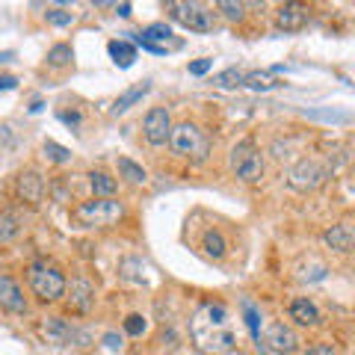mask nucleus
<instances>
[{
	"instance_id": "1",
	"label": "nucleus",
	"mask_w": 355,
	"mask_h": 355,
	"mask_svg": "<svg viewBox=\"0 0 355 355\" xmlns=\"http://www.w3.org/2000/svg\"><path fill=\"white\" fill-rule=\"evenodd\" d=\"M190 338L198 352L205 355H231L237 349V335L231 329L228 308L219 302L202 305L190 320Z\"/></svg>"
},
{
	"instance_id": "34",
	"label": "nucleus",
	"mask_w": 355,
	"mask_h": 355,
	"mask_svg": "<svg viewBox=\"0 0 355 355\" xmlns=\"http://www.w3.org/2000/svg\"><path fill=\"white\" fill-rule=\"evenodd\" d=\"M60 119L65 121V125H71V128H77V125H80V113H74V110H71V113H69V110H62V113H60Z\"/></svg>"
},
{
	"instance_id": "3",
	"label": "nucleus",
	"mask_w": 355,
	"mask_h": 355,
	"mask_svg": "<svg viewBox=\"0 0 355 355\" xmlns=\"http://www.w3.org/2000/svg\"><path fill=\"white\" fill-rule=\"evenodd\" d=\"M169 18L175 24H181L184 30H193V33H210L216 27V12L198 0H169L163 6Z\"/></svg>"
},
{
	"instance_id": "17",
	"label": "nucleus",
	"mask_w": 355,
	"mask_h": 355,
	"mask_svg": "<svg viewBox=\"0 0 355 355\" xmlns=\"http://www.w3.org/2000/svg\"><path fill=\"white\" fill-rule=\"evenodd\" d=\"M151 92V83L148 80H142V83H137V86H130V89H125V92H121L119 98H116V104H113V110H110V113L113 116H121V113H128V110L137 104V101H142V98H146Z\"/></svg>"
},
{
	"instance_id": "6",
	"label": "nucleus",
	"mask_w": 355,
	"mask_h": 355,
	"mask_svg": "<svg viewBox=\"0 0 355 355\" xmlns=\"http://www.w3.org/2000/svg\"><path fill=\"white\" fill-rule=\"evenodd\" d=\"M329 178H331V169L323 160L302 157L299 163L291 166V172H287V187L296 193H314L329 181Z\"/></svg>"
},
{
	"instance_id": "24",
	"label": "nucleus",
	"mask_w": 355,
	"mask_h": 355,
	"mask_svg": "<svg viewBox=\"0 0 355 355\" xmlns=\"http://www.w3.org/2000/svg\"><path fill=\"white\" fill-rule=\"evenodd\" d=\"M243 80H246V71H243V69H225V71H219L214 77V86H219V89H237V86H243Z\"/></svg>"
},
{
	"instance_id": "27",
	"label": "nucleus",
	"mask_w": 355,
	"mask_h": 355,
	"mask_svg": "<svg viewBox=\"0 0 355 355\" xmlns=\"http://www.w3.org/2000/svg\"><path fill=\"white\" fill-rule=\"evenodd\" d=\"M44 18H48V24H53V27H69V24H74V12H71L69 6H53V9L44 12Z\"/></svg>"
},
{
	"instance_id": "26",
	"label": "nucleus",
	"mask_w": 355,
	"mask_h": 355,
	"mask_svg": "<svg viewBox=\"0 0 355 355\" xmlns=\"http://www.w3.org/2000/svg\"><path fill=\"white\" fill-rule=\"evenodd\" d=\"M202 249L210 254V258H222V254H225V237L219 234V231H207V234L202 237Z\"/></svg>"
},
{
	"instance_id": "5",
	"label": "nucleus",
	"mask_w": 355,
	"mask_h": 355,
	"mask_svg": "<svg viewBox=\"0 0 355 355\" xmlns=\"http://www.w3.org/2000/svg\"><path fill=\"white\" fill-rule=\"evenodd\" d=\"M169 146L175 154H181V157L202 163L210 151V139L202 128L193 125V121H181V125H175L169 130Z\"/></svg>"
},
{
	"instance_id": "37",
	"label": "nucleus",
	"mask_w": 355,
	"mask_h": 355,
	"mask_svg": "<svg viewBox=\"0 0 355 355\" xmlns=\"http://www.w3.org/2000/svg\"><path fill=\"white\" fill-rule=\"evenodd\" d=\"M130 9H133L130 3H116V12H119L121 18H128V15H130Z\"/></svg>"
},
{
	"instance_id": "36",
	"label": "nucleus",
	"mask_w": 355,
	"mask_h": 355,
	"mask_svg": "<svg viewBox=\"0 0 355 355\" xmlns=\"http://www.w3.org/2000/svg\"><path fill=\"white\" fill-rule=\"evenodd\" d=\"M15 86H18L15 77H0V92H6V89H15Z\"/></svg>"
},
{
	"instance_id": "21",
	"label": "nucleus",
	"mask_w": 355,
	"mask_h": 355,
	"mask_svg": "<svg viewBox=\"0 0 355 355\" xmlns=\"http://www.w3.org/2000/svg\"><path fill=\"white\" fill-rule=\"evenodd\" d=\"M89 187H92V193L98 198H113L119 190V181L110 178L107 172H89Z\"/></svg>"
},
{
	"instance_id": "25",
	"label": "nucleus",
	"mask_w": 355,
	"mask_h": 355,
	"mask_svg": "<svg viewBox=\"0 0 355 355\" xmlns=\"http://www.w3.org/2000/svg\"><path fill=\"white\" fill-rule=\"evenodd\" d=\"M71 60H74L71 44H53V48L48 51V65H51V69H62V65H71Z\"/></svg>"
},
{
	"instance_id": "28",
	"label": "nucleus",
	"mask_w": 355,
	"mask_h": 355,
	"mask_svg": "<svg viewBox=\"0 0 355 355\" xmlns=\"http://www.w3.org/2000/svg\"><path fill=\"white\" fill-rule=\"evenodd\" d=\"M44 157H48L51 163H71V151L65 148V146H60V142H53V139H48L44 142Z\"/></svg>"
},
{
	"instance_id": "4",
	"label": "nucleus",
	"mask_w": 355,
	"mask_h": 355,
	"mask_svg": "<svg viewBox=\"0 0 355 355\" xmlns=\"http://www.w3.org/2000/svg\"><path fill=\"white\" fill-rule=\"evenodd\" d=\"M125 216V205L116 198H92V202H80L71 210V219L80 228H107Z\"/></svg>"
},
{
	"instance_id": "7",
	"label": "nucleus",
	"mask_w": 355,
	"mask_h": 355,
	"mask_svg": "<svg viewBox=\"0 0 355 355\" xmlns=\"http://www.w3.org/2000/svg\"><path fill=\"white\" fill-rule=\"evenodd\" d=\"M231 172L246 184H258L263 178V154L252 139H243L231 148Z\"/></svg>"
},
{
	"instance_id": "20",
	"label": "nucleus",
	"mask_w": 355,
	"mask_h": 355,
	"mask_svg": "<svg viewBox=\"0 0 355 355\" xmlns=\"http://www.w3.org/2000/svg\"><path fill=\"white\" fill-rule=\"evenodd\" d=\"M137 39L154 44V48H166L163 42H169V39H172V27L166 24V21H157V24H148L142 33H137Z\"/></svg>"
},
{
	"instance_id": "19",
	"label": "nucleus",
	"mask_w": 355,
	"mask_h": 355,
	"mask_svg": "<svg viewBox=\"0 0 355 355\" xmlns=\"http://www.w3.org/2000/svg\"><path fill=\"white\" fill-rule=\"evenodd\" d=\"M107 51H110V57H113V62L119 65V69H130L133 60H137V48L125 39H113L107 44Z\"/></svg>"
},
{
	"instance_id": "35",
	"label": "nucleus",
	"mask_w": 355,
	"mask_h": 355,
	"mask_svg": "<svg viewBox=\"0 0 355 355\" xmlns=\"http://www.w3.org/2000/svg\"><path fill=\"white\" fill-rule=\"evenodd\" d=\"M104 343H107L110 349H119L121 347V338L116 335V331H110V335H104Z\"/></svg>"
},
{
	"instance_id": "30",
	"label": "nucleus",
	"mask_w": 355,
	"mask_h": 355,
	"mask_svg": "<svg viewBox=\"0 0 355 355\" xmlns=\"http://www.w3.org/2000/svg\"><path fill=\"white\" fill-rule=\"evenodd\" d=\"M216 9H219V12L225 15L228 21H243V15H246V6H243V3H231V0H222Z\"/></svg>"
},
{
	"instance_id": "12",
	"label": "nucleus",
	"mask_w": 355,
	"mask_h": 355,
	"mask_svg": "<svg viewBox=\"0 0 355 355\" xmlns=\"http://www.w3.org/2000/svg\"><path fill=\"white\" fill-rule=\"evenodd\" d=\"M15 190H18V198H21L24 205L39 207V205H42V198H44V178H42L36 169H27V172H21V175H18Z\"/></svg>"
},
{
	"instance_id": "9",
	"label": "nucleus",
	"mask_w": 355,
	"mask_h": 355,
	"mask_svg": "<svg viewBox=\"0 0 355 355\" xmlns=\"http://www.w3.org/2000/svg\"><path fill=\"white\" fill-rule=\"evenodd\" d=\"M169 130H172V119L163 107L148 110L146 119H142V133H146V139L151 146H166L169 142Z\"/></svg>"
},
{
	"instance_id": "33",
	"label": "nucleus",
	"mask_w": 355,
	"mask_h": 355,
	"mask_svg": "<svg viewBox=\"0 0 355 355\" xmlns=\"http://www.w3.org/2000/svg\"><path fill=\"white\" fill-rule=\"evenodd\" d=\"M305 355H338V349L331 343H314V347L305 349Z\"/></svg>"
},
{
	"instance_id": "15",
	"label": "nucleus",
	"mask_w": 355,
	"mask_h": 355,
	"mask_svg": "<svg viewBox=\"0 0 355 355\" xmlns=\"http://www.w3.org/2000/svg\"><path fill=\"white\" fill-rule=\"evenodd\" d=\"M323 243H326L329 249L347 254V252H352V246H355V228L349 225V222H338V225H331L326 234H323Z\"/></svg>"
},
{
	"instance_id": "13",
	"label": "nucleus",
	"mask_w": 355,
	"mask_h": 355,
	"mask_svg": "<svg viewBox=\"0 0 355 355\" xmlns=\"http://www.w3.org/2000/svg\"><path fill=\"white\" fill-rule=\"evenodd\" d=\"M308 24V9L302 3H282L275 9V27L282 33H296Z\"/></svg>"
},
{
	"instance_id": "31",
	"label": "nucleus",
	"mask_w": 355,
	"mask_h": 355,
	"mask_svg": "<svg viewBox=\"0 0 355 355\" xmlns=\"http://www.w3.org/2000/svg\"><path fill=\"white\" fill-rule=\"evenodd\" d=\"M125 331H128V335H133V338L142 335V331H146V317H142V314H130L125 320Z\"/></svg>"
},
{
	"instance_id": "14",
	"label": "nucleus",
	"mask_w": 355,
	"mask_h": 355,
	"mask_svg": "<svg viewBox=\"0 0 355 355\" xmlns=\"http://www.w3.org/2000/svg\"><path fill=\"white\" fill-rule=\"evenodd\" d=\"M0 308L12 311V314H24V311H27L24 293H21L18 282L9 279V275H0Z\"/></svg>"
},
{
	"instance_id": "10",
	"label": "nucleus",
	"mask_w": 355,
	"mask_h": 355,
	"mask_svg": "<svg viewBox=\"0 0 355 355\" xmlns=\"http://www.w3.org/2000/svg\"><path fill=\"white\" fill-rule=\"evenodd\" d=\"M65 299H69V308L77 314H89L95 308V284L86 279V275H77L71 279V284H65Z\"/></svg>"
},
{
	"instance_id": "18",
	"label": "nucleus",
	"mask_w": 355,
	"mask_h": 355,
	"mask_svg": "<svg viewBox=\"0 0 355 355\" xmlns=\"http://www.w3.org/2000/svg\"><path fill=\"white\" fill-rule=\"evenodd\" d=\"M243 86L252 89V92H272V89L284 86V80H279L272 71H246V80Z\"/></svg>"
},
{
	"instance_id": "22",
	"label": "nucleus",
	"mask_w": 355,
	"mask_h": 355,
	"mask_svg": "<svg viewBox=\"0 0 355 355\" xmlns=\"http://www.w3.org/2000/svg\"><path fill=\"white\" fill-rule=\"evenodd\" d=\"M116 163H119V175H121V178H125V181H128V184H133V187H142V184H146V181H148V172H146V169H142V166H139V163H133L130 157H119Z\"/></svg>"
},
{
	"instance_id": "23",
	"label": "nucleus",
	"mask_w": 355,
	"mask_h": 355,
	"mask_svg": "<svg viewBox=\"0 0 355 355\" xmlns=\"http://www.w3.org/2000/svg\"><path fill=\"white\" fill-rule=\"evenodd\" d=\"M21 234V219L15 210H0V243H9Z\"/></svg>"
},
{
	"instance_id": "11",
	"label": "nucleus",
	"mask_w": 355,
	"mask_h": 355,
	"mask_svg": "<svg viewBox=\"0 0 355 355\" xmlns=\"http://www.w3.org/2000/svg\"><path fill=\"white\" fill-rule=\"evenodd\" d=\"M39 331L44 338H48L51 343H71V340H77V343H89V335L86 331H80V329H74L71 323H65L62 317H48L44 323L39 326Z\"/></svg>"
},
{
	"instance_id": "2",
	"label": "nucleus",
	"mask_w": 355,
	"mask_h": 355,
	"mask_svg": "<svg viewBox=\"0 0 355 355\" xmlns=\"http://www.w3.org/2000/svg\"><path fill=\"white\" fill-rule=\"evenodd\" d=\"M27 279H30V287H33V293H36L42 302H57V299L65 296V275L57 263H51V261H33L30 263V270H27Z\"/></svg>"
},
{
	"instance_id": "32",
	"label": "nucleus",
	"mask_w": 355,
	"mask_h": 355,
	"mask_svg": "<svg viewBox=\"0 0 355 355\" xmlns=\"http://www.w3.org/2000/svg\"><path fill=\"white\" fill-rule=\"evenodd\" d=\"M210 69H214V60H196V62H190V74H193V77H202V74H207Z\"/></svg>"
},
{
	"instance_id": "29",
	"label": "nucleus",
	"mask_w": 355,
	"mask_h": 355,
	"mask_svg": "<svg viewBox=\"0 0 355 355\" xmlns=\"http://www.w3.org/2000/svg\"><path fill=\"white\" fill-rule=\"evenodd\" d=\"M243 314H246V326H249L252 340L258 343L261 340V311L254 305H249V302H243Z\"/></svg>"
},
{
	"instance_id": "16",
	"label": "nucleus",
	"mask_w": 355,
	"mask_h": 355,
	"mask_svg": "<svg viewBox=\"0 0 355 355\" xmlns=\"http://www.w3.org/2000/svg\"><path fill=\"white\" fill-rule=\"evenodd\" d=\"M291 320H296L299 326H320L323 323V314H320V308L308 296H299L291 302Z\"/></svg>"
},
{
	"instance_id": "8",
	"label": "nucleus",
	"mask_w": 355,
	"mask_h": 355,
	"mask_svg": "<svg viewBox=\"0 0 355 355\" xmlns=\"http://www.w3.org/2000/svg\"><path fill=\"white\" fill-rule=\"evenodd\" d=\"M266 349L272 355H296L299 352V338L287 323H270L263 331V338L258 340V349Z\"/></svg>"
}]
</instances>
